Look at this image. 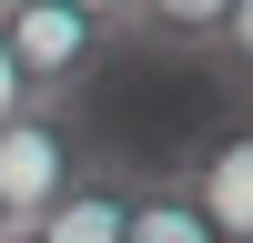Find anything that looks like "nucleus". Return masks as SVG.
<instances>
[{
  "label": "nucleus",
  "instance_id": "6",
  "mask_svg": "<svg viewBox=\"0 0 253 243\" xmlns=\"http://www.w3.org/2000/svg\"><path fill=\"white\" fill-rule=\"evenodd\" d=\"M132 243H223V233L182 202L172 172H142V193H132Z\"/></svg>",
  "mask_w": 253,
  "mask_h": 243
},
{
  "label": "nucleus",
  "instance_id": "10",
  "mask_svg": "<svg viewBox=\"0 0 253 243\" xmlns=\"http://www.w3.org/2000/svg\"><path fill=\"white\" fill-rule=\"evenodd\" d=\"M0 10H20V0H0Z\"/></svg>",
  "mask_w": 253,
  "mask_h": 243
},
{
  "label": "nucleus",
  "instance_id": "5",
  "mask_svg": "<svg viewBox=\"0 0 253 243\" xmlns=\"http://www.w3.org/2000/svg\"><path fill=\"white\" fill-rule=\"evenodd\" d=\"M132 193H142V172H122V162L91 152L71 172V193L31 223V243H132Z\"/></svg>",
  "mask_w": 253,
  "mask_h": 243
},
{
  "label": "nucleus",
  "instance_id": "8",
  "mask_svg": "<svg viewBox=\"0 0 253 243\" xmlns=\"http://www.w3.org/2000/svg\"><path fill=\"white\" fill-rule=\"evenodd\" d=\"M20 101H31V91H20V71H10V40H0V122H10Z\"/></svg>",
  "mask_w": 253,
  "mask_h": 243
},
{
  "label": "nucleus",
  "instance_id": "9",
  "mask_svg": "<svg viewBox=\"0 0 253 243\" xmlns=\"http://www.w3.org/2000/svg\"><path fill=\"white\" fill-rule=\"evenodd\" d=\"M0 243H31V233H0Z\"/></svg>",
  "mask_w": 253,
  "mask_h": 243
},
{
  "label": "nucleus",
  "instance_id": "4",
  "mask_svg": "<svg viewBox=\"0 0 253 243\" xmlns=\"http://www.w3.org/2000/svg\"><path fill=\"white\" fill-rule=\"evenodd\" d=\"M132 40H152L172 61H213L243 91V71H253V0H142Z\"/></svg>",
  "mask_w": 253,
  "mask_h": 243
},
{
  "label": "nucleus",
  "instance_id": "3",
  "mask_svg": "<svg viewBox=\"0 0 253 243\" xmlns=\"http://www.w3.org/2000/svg\"><path fill=\"white\" fill-rule=\"evenodd\" d=\"M172 182H182V202H193L223 243H253V112H223L213 132L172 162Z\"/></svg>",
  "mask_w": 253,
  "mask_h": 243
},
{
  "label": "nucleus",
  "instance_id": "11",
  "mask_svg": "<svg viewBox=\"0 0 253 243\" xmlns=\"http://www.w3.org/2000/svg\"><path fill=\"white\" fill-rule=\"evenodd\" d=\"M0 233H10V223H0Z\"/></svg>",
  "mask_w": 253,
  "mask_h": 243
},
{
  "label": "nucleus",
  "instance_id": "7",
  "mask_svg": "<svg viewBox=\"0 0 253 243\" xmlns=\"http://www.w3.org/2000/svg\"><path fill=\"white\" fill-rule=\"evenodd\" d=\"M51 10H71L91 40H112V51H122V40H132V20H142V0H51Z\"/></svg>",
  "mask_w": 253,
  "mask_h": 243
},
{
  "label": "nucleus",
  "instance_id": "1",
  "mask_svg": "<svg viewBox=\"0 0 253 243\" xmlns=\"http://www.w3.org/2000/svg\"><path fill=\"white\" fill-rule=\"evenodd\" d=\"M91 162V142H81V112H51V101H20L10 122H0V223L10 233H31L41 213H51L61 193H71V172Z\"/></svg>",
  "mask_w": 253,
  "mask_h": 243
},
{
  "label": "nucleus",
  "instance_id": "2",
  "mask_svg": "<svg viewBox=\"0 0 253 243\" xmlns=\"http://www.w3.org/2000/svg\"><path fill=\"white\" fill-rule=\"evenodd\" d=\"M0 40H10V71L31 101H51V112H81V91L101 81V61H112V40H91L71 10H51V0H20V10H0Z\"/></svg>",
  "mask_w": 253,
  "mask_h": 243
}]
</instances>
